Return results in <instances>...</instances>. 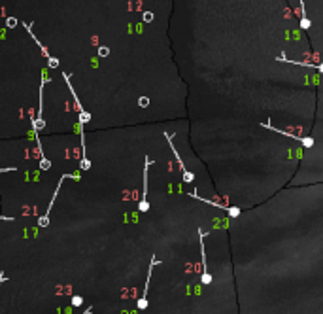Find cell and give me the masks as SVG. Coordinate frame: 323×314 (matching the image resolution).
<instances>
[{"instance_id":"obj_1","label":"cell","mask_w":323,"mask_h":314,"mask_svg":"<svg viewBox=\"0 0 323 314\" xmlns=\"http://www.w3.org/2000/svg\"><path fill=\"white\" fill-rule=\"evenodd\" d=\"M65 178H74V180H80V176L76 174V173H72V174H63V176H61V180H59V186H57V190H55V193H53V197H51V201H50V209L46 210V214H44V216H40V218H38V226H40V227H48V226H50V212H51V207H53V203H55L57 195H59V192H61V184L65 182Z\"/></svg>"},{"instance_id":"obj_2","label":"cell","mask_w":323,"mask_h":314,"mask_svg":"<svg viewBox=\"0 0 323 314\" xmlns=\"http://www.w3.org/2000/svg\"><path fill=\"white\" fill-rule=\"evenodd\" d=\"M157 258L153 256L152 258V265H150V269H148V280H146V286H144V294H142V297L136 301V309L138 311H146L148 309V290H150V282H152V273H153V267L157 265Z\"/></svg>"},{"instance_id":"obj_3","label":"cell","mask_w":323,"mask_h":314,"mask_svg":"<svg viewBox=\"0 0 323 314\" xmlns=\"http://www.w3.org/2000/svg\"><path fill=\"white\" fill-rule=\"evenodd\" d=\"M165 139H167V142H169L170 150H172V154H174V157H176V161H178V167H180V171H182V174H184V180H186L187 184H191L193 182V173H189L186 169V165H184V161H182V157H180V154H178V150L174 148V142H172V135H169V133H165Z\"/></svg>"},{"instance_id":"obj_4","label":"cell","mask_w":323,"mask_h":314,"mask_svg":"<svg viewBox=\"0 0 323 314\" xmlns=\"http://www.w3.org/2000/svg\"><path fill=\"white\" fill-rule=\"evenodd\" d=\"M152 167V159L146 157V165H144V193H142V201L138 205V210L140 212H148L150 210V203H148V171Z\"/></svg>"},{"instance_id":"obj_5","label":"cell","mask_w":323,"mask_h":314,"mask_svg":"<svg viewBox=\"0 0 323 314\" xmlns=\"http://www.w3.org/2000/svg\"><path fill=\"white\" fill-rule=\"evenodd\" d=\"M199 237H201V254H203V284L212 282V275L208 273V265H206V254H204V233L203 229H199Z\"/></svg>"},{"instance_id":"obj_6","label":"cell","mask_w":323,"mask_h":314,"mask_svg":"<svg viewBox=\"0 0 323 314\" xmlns=\"http://www.w3.org/2000/svg\"><path fill=\"white\" fill-rule=\"evenodd\" d=\"M59 65H61V61L57 57H50L48 59V69H59Z\"/></svg>"},{"instance_id":"obj_7","label":"cell","mask_w":323,"mask_h":314,"mask_svg":"<svg viewBox=\"0 0 323 314\" xmlns=\"http://www.w3.org/2000/svg\"><path fill=\"white\" fill-rule=\"evenodd\" d=\"M17 25H19V19L17 17H6V27L8 29H16Z\"/></svg>"},{"instance_id":"obj_8","label":"cell","mask_w":323,"mask_h":314,"mask_svg":"<svg viewBox=\"0 0 323 314\" xmlns=\"http://www.w3.org/2000/svg\"><path fill=\"white\" fill-rule=\"evenodd\" d=\"M108 55H110V48L101 46V48H99V57H108Z\"/></svg>"},{"instance_id":"obj_9","label":"cell","mask_w":323,"mask_h":314,"mask_svg":"<svg viewBox=\"0 0 323 314\" xmlns=\"http://www.w3.org/2000/svg\"><path fill=\"white\" fill-rule=\"evenodd\" d=\"M227 212H229V216H233V218L240 216V209H237V207H231V209H227Z\"/></svg>"},{"instance_id":"obj_10","label":"cell","mask_w":323,"mask_h":314,"mask_svg":"<svg viewBox=\"0 0 323 314\" xmlns=\"http://www.w3.org/2000/svg\"><path fill=\"white\" fill-rule=\"evenodd\" d=\"M72 305H74V307H80V305H84V299L80 296L72 297Z\"/></svg>"},{"instance_id":"obj_11","label":"cell","mask_w":323,"mask_h":314,"mask_svg":"<svg viewBox=\"0 0 323 314\" xmlns=\"http://www.w3.org/2000/svg\"><path fill=\"white\" fill-rule=\"evenodd\" d=\"M12 171H16L14 167H4V169H0V176L4 174V173H12Z\"/></svg>"},{"instance_id":"obj_12","label":"cell","mask_w":323,"mask_h":314,"mask_svg":"<svg viewBox=\"0 0 323 314\" xmlns=\"http://www.w3.org/2000/svg\"><path fill=\"white\" fill-rule=\"evenodd\" d=\"M144 21H146V23L153 21V14H148V12H146V14H144Z\"/></svg>"},{"instance_id":"obj_13","label":"cell","mask_w":323,"mask_h":314,"mask_svg":"<svg viewBox=\"0 0 323 314\" xmlns=\"http://www.w3.org/2000/svg\"><path fill=\"white\" fill-rule=\"evenodd\" d=\"M6 282V275H4V271H0V286Z\"/></svg>"},{"instance_id":"obj_14","label":"cell","mask_w":323,"mask_h":314,"mask_svg":"<svg viewBox=\"0 0 323 314\" xmlns=\"http://www.w3.org/2000/svg\"><path fill=\"white\" fill-rule=\"evenodd\" d=\"M140 106H148V99H146V97L140 99Z\"/></svg>"},{"instance_id":"obj_15","label":"cell","mask_w":323,"mask_h":314,"mask_svg":"<svg viewBox=\"0 0 323 314\" xmlns=\"http://www.w3.org/2000/svg\"><path fill=\"white\" fill-rule=\"evenodd\" d=\"M82 314H93V307H87V309H85Z\"/></svg>"},{"instance_id":"obj_16","label":"cell","mask_w":323,"mask_h":314,"mask_svg":"<svg viewBox=\"0 0 323 314\" xmlns=\"http://www.w3.org/2000/svg\"><path fill=\"white\" fill-rule=\"evenodd\" d=\"M4 218H6V216H0V220H4ZM4 222H12V220H4Z\"/></svg>"}]
</instances>
